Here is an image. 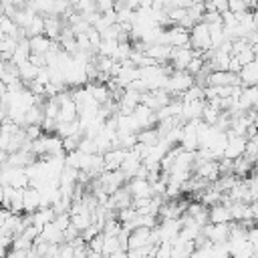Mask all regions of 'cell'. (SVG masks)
<instances>
[{"label": "cell", "instance_id": "cell-1", "mask_svg": "<svg viewBox=\"0 0 258 258\" xmlns=\"http://www.w3.org/2000/svg\"><path fill=\"white\" fill-rule=\"evenodd\" d=\"M189 44L196 52L204 54L206 50L212 48V40H210V28L206 22H196L189 28Z\"/></svg>", "mask_w": 258, "mask_h": 258}, {"label": "cell", "instance_id": "cell-2", "mask_svg": "<svg viewBox=\"0 0 258 258\" xmlns=\"http://www.w3.org/2000/svg\"><path fill=\"white\" fill-rule=\"evenodd\" d=\"M194 83H196V79H194V75H189L187 71H171V75L167 77L163 89L169 91L171 95H181V93H185Z\"/></svg>", "mask_w": 258, "mask_h": 258}, {"label": "cell", "instance_id": "cell-3", "mask_svg": "<svg viewBox=\"0 0 258 258\" xmlns=\"http://www.w3.org/2000/svg\"><path fill=\"white\" fill-rule=\"evenodd\" d=\"M200 52H196L189 44L185 46H171V54H169V62L173 71H185V67L189 64V60L194 56H198Z\"/></svg>", "mask_w": 258, "mask_h": 258}, {"label": "cell", "instance_id": "cell-4", "mask_svg": "<svg viewBox=\"0 0 258 258\" xmlns=\"http://www.w3.org/2000/svg\"><path fill=\"white\" fill-rule=\"evenodd\" d=\"M206 87H242L238 73L232 71H212L208 75Z\"/></svg>", "mask_w": 258, "mask_h": 258}, {"label": "cell", "instance_id": "cell-5", "mask_svg": "<svg viewBox=\"0 0 258 258\" xmlns=\"http://www.w3.org/2000/svg\"><path fill=\"white\" fill-rule=\"evenodd\" d=\"M228 135V141H226V147H224V155L222 157H228V159H236L240 155H244V149H246V137L244 135Z\"/></svg>", "mask_w": 258, "mask_h": 258}, {"label": "cell", "instance_id": "cell-6", "mask_svg": "<svg viewBox=\"0 0 258 258\" xmlns=\"http://www.w3.org/2000/svg\"><path fill=\"white\" fill-rule=\"evenodd\" d=\"M139 167H141V157L133 149H127V153H125V157L121 161L119 171L125 175V179H131V177H135V173H137Z\"/></svg>", "mask_w": 258, "mask_h": 258}, {"label": "cell", "instance_id": "cell-7", "mask_svg": "<svg viewBox=\"0 0 258 258\" xmlns=\"http://www.w3.org/2000/svg\"><path fill=\"white\" fill-rule=\"evenodd\" d=\"M208 220H210V224H228V222H232V214H230L228 204L218 202L212 208H208Z\"/></svg>", "mask_w": 258, "mask_h": 258}, {"label": "cell", "instance_id": "cell-8", "mask_svg": "<svg viewBox=\"0 0 258 258\" xmlns=\"http://www.w3.org/2000/svg\"><path fill=\"white\" fill-rule=\"evenodd\" d=\"M40 208V189L28 185L22 189V210L26 214H32L34 210Z\"/></svg>", "mask_w": 258, "mask_h": 258}, {"label": "cell", "instance_id": "cell-9", "mask_svg": "<svg viewBox=\"0 0 258 258\" xmlns=\"http://www.w3.org/2000/svg\"><path fill=\"white\" fill-rule=\"evenodd\" d=\"M127 149H121V147H113L109 151L103 153V165H105V171H115L121 167V161L125 157Z\"/></svg>", "mask_w": 258, "mask_h": 258}, {"label": "cell", "instance_id": "cell-10", "mask_svg": "<svg viewBox=\"0 0 258 258\" xmlns=\"http://www.w3.org/2000/svg\"><path fill=\"white\" fill-rule=\"evenodd\" d=\"M127 189L133 198H151V183L145 177H131Z\"/></svg>", "mask_w": 258, "mask_h": 258}, {"label": "cell", "instance_id": "cell-11", "mask_svg": "<svg viewBox=\"0 0 258 258\" xmlns=\"http://www.w3.org/2000/svg\"><path fill=\"white\" fill-rule=\"evenodd\" d=\"M240 83L242 87H254L258 85V60H252L248 64H242V69L238 71Z\"/></svg>", "mask_w": 258, "mask_h": 258}, {"label": "cell", "instance_id": "cell-12", "mask_svg": "<svg viewBox=\"0 0 258 258\" xmlns=\"http://www.w3.org/2000/svg\"><path fill=\"white\" fill-rule=\"evenodd\" d=\"M64 26L67 24H62V18L60 16H50V14L44 16V34L50 40H58V36H60V32H62Z\"/></svg>", "mask_w": 258, "mask_h": 258}, {"label": "cell", "instance_id": "cell-13", "mask_svg": "<svg viewBox=\"0 0 258 258\" xmlns=\"http://www.w3.org/2000/svg\"><path fill=\"white\" fill-rule=\"evenodd\" d=\"M52 40L46 36V34H36V36H30L28 38V46H30V54H40L44 56L50 48Z\"/></svg>", "mask_w": 258, "mask_h": 258}, {"label": "cell", "instance_id": "cell-14", "mask_svg": "<svg viewBox=\"0 0 258 258\" xmlns=\"http://www.w3.org/2000/svg\"><path fill=\"white\" fill-rule=\"evenodd\" d=\"M38 71H40V67H36V64L28 58V60H24V62L18 64V79H20V81L24 83V87H26V85H30V83L36 79Z\"/></svg>", "mask_w": 258, "mask_h": 258}, {"label": "cell", "instance_id": "cell-15", "mask_svg": "<svg viewBox=\"0 0 258 258\" xmlns=\"http://www.w3.org/2000/svg\"><path fill=\"white\" fill-rule=\"evenodd\" d=\"M40 236H42V240H46L48 244H62V242H64V238H62V230H60L54 222L44 224Z\"/></svg>", "mask_w": 258, "mask_h": 258}, {"label": "cell", "instance_id": "cell-16", "mask_svg": "<svg viewBox=\"0 0 258 258\" xmlns=\"http://www.w3.org/2000/svg\"><path fill=\"white\" fill-rule=\"evenodd\" d=\"M30 58V46H28V38H22L20 42H18V46H16V50H14V54H12V62L18 67L20 62H24V60H28Z\"/></svg>", "mask_w": 258, "mask_h": 258}, {"label": "cell", "instance_id": "cell-17", "mask_svg": "<svg viewBox=\"0 0 258 258\" xmlns=\"http://www.w3.org/2000/svg\"><path fill=\"white\" fill-rule=\"evenodd\" d=\"M22 32H24L26 38L36 36V34H44V16L36 14V16L32 18V22H30L26 28H22Z\"/></svg>", "mask_w": 258, "mask_h": 258}, {"label": "cell", "instance_id": "cell-18", "mask_svg": "<svg viewBox=\"0 0 258 258\" xmlns=\"http://www.w3.org/2000/svg\"><path fill=\"white\" fill-rule=\"evenodd\" d=\"M121 248V244H119V234L115 236V234H105V240H103V256H111L113 252H117Z\"/></svg>", "mask_w": 258, "mask_h": 258}, {"label": "cell", "instance_id": "cell-19", "mask_svg": "<svg viewBox=\"0 0 258 258\" xmlns=\"http://www.w3.org/2000/svg\"><path fill=\"white\" fill-rule=\"evenodd\" d=\"M228 10L234 14H242V12L250 10V4H248V0H228Z\"/></svg>", "mask_w": 258, "mask_h": 258}, {"label": "cell", "instance_id": "cell-20", "mask_svg": "<svg viewBox=\"0 0 258 258\" xmlns=\"http://www.w3.org/2000/svg\"><path fill=\"white\" fill-rule=\"evenodd\" d=\"M103 240H105V234L103 232H99L97 236H93L89 242H87V246H89V250H93V252H103Z\"/></svg>", "mask_w": 258, "mask_h": 258}, {"label": "cell", "instance_id": "cell-21", "mask_svg": "<svg viewBox=\"0 0 258 258\" xmlns=\"http://www.w3.org/2000/svg\"><path fill=\"white\" fill-rule=\"evenodd\" d=\"M24 131H26V137H28L30 141H34V139H38V137L42 135L40 125H26V127H24Z\"/></svg>", "mask_w": 258, "mask_h": 258}, {"label": "cell", "instance_id": "cell-22", "mask_svg": "<svg viewBox=\"0 0 258 258\" xmlns=\"http://www.w3.org/2000/svg\"><path fill=\"white\" fill-rule=\"evenodd\" d=\"M6 258H28V250L10 248V252H6Z\"/></svg>", "mask_w": 258, "mask_h": 258}, {"label": "cell", "instance_id": "cell-23", "mask_svg": "<svg viewBox=\"0 0 258 258\" xmlns=\"http://www.w3.org/2000/svg\"><path fill=\"white\" fill-rule=\"evenodd\" d=\"M109 258H127V250H121V248H119V250H117V252H113Z\"/></svg>", "mask_w": 258, "mask_h": 258}, {"label": "cell", "instance_id": "cell-24", "mask_svg": "<svg viewBox=\"0 0 258 258\" xmlns=\"http://www.w3.org/2000/svg\"><path fill=\"white\" fill-rule=\"evenodd\" d=\"M4 67H6V60L0 58V77H2V73H4Z\"/></svg>", "mask_w": 258, "mask_h": 258}, {"label": "cell", "instance_id": "cell-25", "mask_svg": "<svg viewBox=\"0 0 258 258\" xmlns=\"http://www.w3.org/2000/svg\"><path fill=\"white\" fill-rule=\"evenodd\" d=\"M4 16V10H2V4H0V18Z\"/></svg>", "mask_w": 258, "mask_h": 258}]
</instances>
